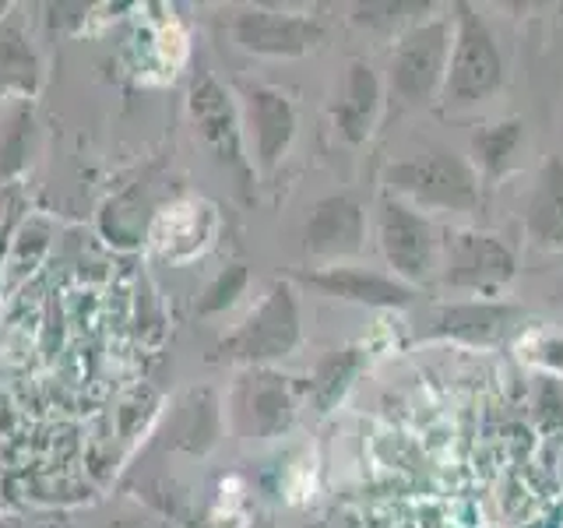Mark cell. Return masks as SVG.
<instances>
[{
    "mask_svg": "<svg viewBox=\"0 0 563 528\" xmlns=\"http://www.w3.org/2000/svg\"><path fill=\"white\" fill-rule=\"evenodd\" d=\"M380 106H384V85L377 78V70L366 61H349L342 88L331 102L334 131H339L349 145H356V148L366 145L380 120Z\"/></svg>",
    "mask_w": 563,
    "mask_h": 528,
    "instance_id": "13",
    "label": "cell"
},
{
    "mask_svg": "<svg viewBox=\"0 0 563 528\" xmlns=\"http://www.w3.org/2000/svg\"><path fill=\"white\" fill-rule=\"evenodd\" d=\"M187 113L194 123V134L219 166L233 169L243 184H251V158H246V134L240 106L229 96V88L211 75L198 70L187 88Z\"/></svg>",
    "mask_w": 563,
    "mask_h": 528,
    "instance_id": "7",
    "label": "cell"
},
{
    "mask_svg": "<svg viewBox=\"0 0 563 528\" xmlns=\"http://www.w3.org/2000/svg\"><path fill=\"white\" fill-rule=\"evenodd\" d=\"M454 43L444 78V102L465 110L479 106L504 85V57L497 46V35L489 32L486 18L472 4H454Z\"/></svg>",
    "mask_w": 563,
    "mask_h": 528,
    "instance_id": "3",
    "label": "cell"
},
{
    "mask_svg": "<svg viewBox=\"0 0 563 528\" xmlns=\"http://www.w3.org/2000/svg\"><path fill=\"white\" fill-rule=\"evenodd\" d=\"M454 25L448 18H422L398 35L391 53V88L395 96L422 106L444 92L448 61H451Z\"/></svg>",
    "mask_w": 563,
    "mask_h": 528,
    "instance_id": "6",
    "label": "cell"
},
{
    "mask_svg": "<svg viewBox=\"0 0 563 528\" xmlns=\"http://www.w3.org/2000/svg\"><path fill=\"white\" fill-rule=\"evenodd\" d=\"M363 370V349L360 345H345L334 349L317 363L313 377L307 384V395L317 405V413H331L349 392V384L356 381V374Z\"/></svg>",
    "mask_w": 563,
    "mask_h": 528,
    "instance_id": "16",
    "label": "cell"
},
{
    "mask_svg": "<svg viewBox=\"0 0 563 528\" xmlns=\"http://www.w3.org/2000/svg\"><path fill=\"white\" fill-rule=\"evenodd\" d=\"M4 11H8V4H0V18H4Z\"/></svg>",
    "mask_w": 563,
    "mask_h": 528,
    "instance_id": "24",
    "label": "cell"
},
{
    "mask_svg": "<svg viewBox=\"0 0 563 528\" xmlns=\"http://www.w3.org/2000/svg\"><path fill=\"white\" fill-rule=\"evenodd\" d=\"M246 528H275V525H272V518H257V521H251Z\"/></svg>",
    "mask_w": 563,
    "mask_h": 528,
    "instance_id": "23",
    "label": "cell"
},
{
    "mask_svg": "<svg viewBox=\"0 0 563 528\" xmlns=\"http://www.w3.org/2000/svg\"><path fill=\"white\" fill-rule=\"evenodd\" d=\"M430 4H356L352 11V22L366 25V29H391L395 22H401L405 11H422Z\"/></svg>",
    "mask_w": 563,
    "mask_h": 528,
    "instance_id": "21",
    "label": "cell"
},
{
    "mask_svg": "<svg viewBox=\"0 0 563 528\" xmlns=\"http://www.w3.org/2000/svg\"><path fill=\"white\" fill-rule=\"evenodd\" d=\"M518 278V254L486 229H454L440 243V282L475 299H497Z\"/></svg>",
    "mask_w": 563,
    "mask_h": 528,
    "instance_id": "4",
    "label": "cell"
},
{
    "mask_svg": "<svg viewBox=\"0 0 563 528\" xmlns=\"http://www.w3.org/2000/svg\"><path fill=\"white\" fill-rule=\"evenodd\" d=\"M532 360L563 374V334H542V339H536Z\"/></svg>",
    "mask_w": 563,
    "mask_h": 528,
    "instance_id": "22",
    "label": "cell"
},
{
    "mask_svg": "<svg viewBox=\"0 0 563 528\" xmlns=\"http://www.w3.org/2000/svg\"><path fill=\"white\" fill-rule=\"evenodd\" d=\"M518 145H521V120H500V123H489L483 131H475V138H472L475 173L500 176L510 163H515Z\"/></svg>",
    "mask_w": 563,
    "mask_h": 528,
    "instance_id": "17",
    "label": "cell"
},
{
    "mask_svg": "<svg viewBox=\"0 0 563 528\" xmlns=\"http://www.w3.org/2000/svg\"><path fill=\"white\" fill-rule=\"evenodd\" d=\"M296 384L268 366H254L243 374L233 395V416L246 440H272L286 433L296 419Z\"/></svg>",
    "mask_w": 563,
    "mask_h": 528,
    "instance_id": "8",
    "label": "cell"
},
{
    "mask_svg": "<svg viewBox=\"0 0 563 528\" xmlns=\"http://www.w3.org/2000/svg\"><path fill=\"white\" fill-rule=\"evenodd\" d=\"M0 78L18 92H35V85H40V61H35L29 35L18 22L0 29Z\"/></svg>",
    "mask_w": 563,
    "mask_h": 528,
    "instance_id": "18",
    "label": "cell"
},
{
    "mask_svg": "<svg viewBox=\"0 0 563 528\" xmlns=\"http://www.w3.org/2000/svg\"><path fill=\"white\" fill-rule=\"evenodd\" d=\"M246 286H251V268L246 264H233V268H225L211 286L205 289L201 304H198V314L201 317H211V314H222L236 304V299L246 293Z\"/></svg>",
    "mask_w": 563,
    "mask_h": 528,
    "instance_id": "20",
    "label": "cell"
},
{
    "mask_svg": "<svg viewBox=\"0 0 563 528\" xmlns=\"http://www.w3.org/2000/svg\"><path fill=\"white\" fill-rule=\"evenodd\" d=\"M440 233L412 205H405L395 194H380L377 201V246L387 268L405 286H419L440 272Z\"/></svg>",
    "mask_w": 563,
    "mask_h": 528,
    "instance_id": "5",
    "label": "cell"
},
{
    "mask_svg": "<svg viewBox=\"0 0 563 528\" xmlns=\"http://www.w3.org/2000/svg\"><path fill=\"white\" fill-rule=\"evenodd\" d=\"M518 317H521V307L507 304V299H465V304H451L437 314L433 334L437 339L486 349V345H497Z\"/></svg>",
    "mask_w": 563,
    "mask_h": 528,
    "instance_id": "14",
    "label": "cell"
},
{
    "mask_svg": "<svg viewBox=\"0 0 563 528\" xmlns=\"http://www.w3.org/2000/svg\"><path fill=\"white\" fill-rule=\"evenodd\" d=\"M233 40L257 57H303L324 43V22L313 14L243 8L233 14Z\"/></svg>",
    "mask_w": 563,
    "mask_h": 528,
    "instance_id": "9",
    "label": "cell"
},
{
    "mask_svg": "<svg viewBox=\"0 0 563 528\" xmlns=\"http://www.w3.org/2000/svg\"><path fill=\"white\" fill-rule=\"evenodd\" d=\"M240 117H243V128H246L243 134H251V141H254L257 166L264 173L278 169L282 163H286V155L296 141V128H299L292 99L282 92V88H272V85H243Z\"/></svg>",
    "mask_w": 563,
    "mask_h": 528,
    "instance_id": "10",
    "label": "cell"
},
{
    "mask_svg": "<svg viewBox=\"0 0 563 528\" xmlns=\"http://www.w3.org/2000/svg\"><path fill=\"white\" fill-rule=\"evenodd\" d=\"M384 190L412 205L416 211H451L468 216L483 201V176L475 173L472 158L451 148H427L405 155L384 169Z\"/></svg>",
    "mask_w": 563,
    "mask_h": 528,
    "instance_id": "1",
    "label": "cell"
},
{
    "mask_svg": "<svg viewBox=\"0 0 563 528\" xmlns=\"http://www.w3.org/2000/svg\"><path fill=\"white\" fill-rule=\"evenodd\" d=\"M299 339H303V314H299V296L292 282L278 278L261 296V304L246 314V321L229 331L219 352L233 363L246 366H272L296 352Z\"/></svg>",
    "mask_w": 563,
    "mask_h": 528,
    "instance_id": "2",
    "label": "cell"
},
{
    "mask_svg": "<svg viewBox=\"0 0 563 528\" xmlns=\"http://www.w3.org/2000/svg\"><path fill=\"white\" fill-rule=\"evenodd\" d=\"M560 304H563V282H560Z\"/></svg>",
    "mask_w": 563,
    "mask_h": 528,
    "instance_id": "25",
    "label": "cell"
},
{
    "mask_svg": "<svg viewBox=\"0 0 563 528\" xmlns=\"http://www.w3.org/2000/svg\"><path fill=\"white\" fill-rule=\"evenodd\" d=\"M187 422L180 427V444L187 451H208L216 444V433H219V409H216V398L211 395H198L187 405Z\"/></svg>",
    "mask_w": 563,
    "mask_h": 528,
    "instance_id": "19",
    "label": "cell"
},
{
    "mask_svg": "<svg viewBox=\"0 0 563 528\" xmlns=\"http://www.w3.org/2000/svg\"><path fill=\"white\" fill-rule=\"evenodd\" d=\"M307 286L321 289L324 296L360 304L369 310H401L416 299V289L398 282L395 275H384L374 268H352V264H328V268L299 272Z\"/></svg>",
    "mask_w": 563,
    "mask_h": 528,
    "instance_id": "12",
    "label": "cell"
},
{
    "mask_svg": "<svg viewBox=\"0 0 563 528\" xmlns=\"http://www.w3.org/2000/svg\"><path fill=\"white\" fill-rule=\"evenodd\" d=\"M366 243V208L352 194H328L313 201L307 226H303V251L328 264H342L345 257H356Z\"/></svg>",
    "mask_w": 563,
    "mask_h": 528,
    "instance_id": "11",
    "label": "cell"
},
{
    "mask_svg": "<svg viewBox=\"0 0 563 528\" xmlns=\"http://www.w3.org/2000/svg\"><path fill=\"white\" fill-rule=\"evenodd\" d=\"M525 233L539 251L560 254L563 251V158L550 155L539 166L536 187L528 190L525 208Z\"/></svg>",
    "mask_w": 563,
    "mask_h": 528,
    "instance_id": "15",
    "label": "cell"
}]
</instances>
